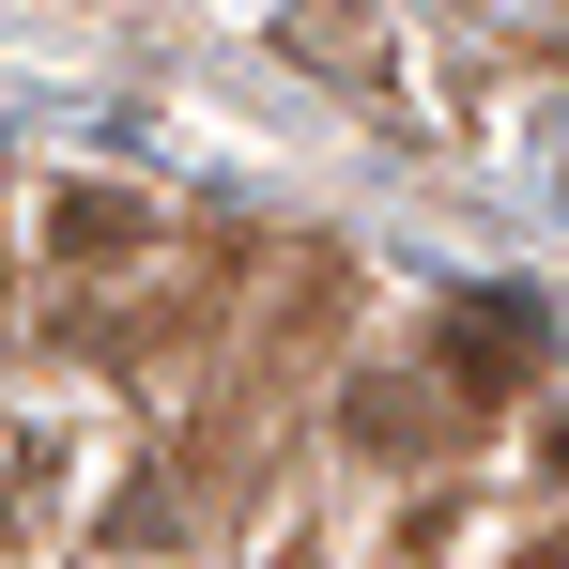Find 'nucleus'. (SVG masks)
Instances as JSON below:
<instances>
[{
    "mask_svg": "<svg viewBox=\"0 0 569 569\" xmlns=\"http://www.w3.org/2000/svg\"><path fill=\"white\" fill-rule=\"evenodd\" d=\"M447 385H539V308H523V292L447 308Z\"/></svg>",
    "mask_w": 569,
    "mask_h": 569,
    "instance_id": "obj_1",
    "label": "nucleus"
},
{
    "mask_svg": "<svg viewBox=\"0 0 569 569\" xmlns=\"http://www.w3.org/2000/svg\"><path fill=\"white\" fill-rule=\"evenodd\" d=\"M555 477H569V416H555Z\"/></svg>",
    "mask_w": 569,
    "mask_h": 569,
    "instance_id": "obj_2",
    "label": "nucleus"
}]
</instances>
